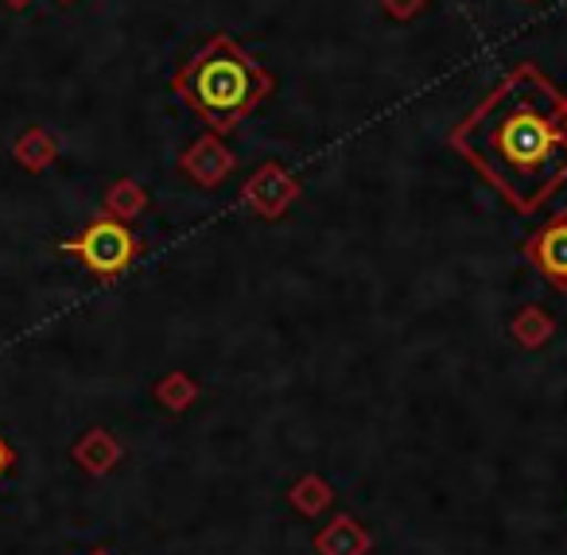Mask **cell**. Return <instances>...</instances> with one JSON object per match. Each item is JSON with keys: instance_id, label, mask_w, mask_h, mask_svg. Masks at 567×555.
Here are the masks:
<instances>
[{"instance_id": "cell-1", "label": "cell", "mask_w": 567, "mask_h": 555, "mask_svg": "<svg viewBox=\"0 0 567 555\" xmlns=\"http://www.w3.org/2000/svg\"><path fill=\"white\" fill-rule=\"evenodd\" d=\"M451 148L533 214L567 183V97L536 63H520L451 129Z\"/></svg>"}, {"instance_id": "cell-2", "label": "cell", "mask_w": 567, "mask_h": 555, "mask_svg": "<svg viewBox=\"0 0 567 555\" xmlns=\"http://www.w3.org/2000/svg\"><path fill=\"white\" fill-rule=\"evenodd\" d=\"M276 79L234 40L218 32L206 40L203 51L179 66L172 90L210 125V133H234L268 94Z\"/></svg>"}, {"instance_id": "cell-3", "label": "cell", "mask_w": 567, "mask_h": 555, "mask_svg": "<svg viewBox=\"0 0 567 555\" xmlns=\"http://www.w3.org/2000/svg\"><path fill=\"white\" fill-rule=\"evenodd\" d=\"M63 253L79 257L94 276H105V280H113V276H121L128 265H133L136 253H141V245H136V237L128 234L125 222L97 218V222H90V226L82 229V237H74V241H63Z\"/></svg>"}, {"instance_id": "cell-4", "label": "cell", "mask_w": 567, "mask_h": 555, "mask_svg": "<svg viewBox=\"0 0 567 555\" xmlns=\"http://www.w3.org/2000/svg\"><path fill=\"white\" fill-rule=\"evenodd\" d=\"M241 198L257 218L276 222L296 198H300V179L284 172L280 164H260L257 172L249 175V183H245Z\"/></svg>"}, {"instance_id": "cell-5", "label": "cell", "mask_w": 567, "mask_h": 555, "mask_svg": "<svg viewBox=\"0 0 567 555\" xmlns=\"http://www.w3.org/2000/svg\"><path fill=\"white\" fill-rule=\"evenodd\" d=\"M525 260L551 284L556 291H567V210L548 218L525 241Z\"/></svg>"}, {"instance_id": "cell-6", "label": "cell", "mask_w": 567, "mask_h": 555, "mask_svg": "<svg viewBox=\"0 0 567 555\" xmlns=\"http://www.w3.org/2000/svg\"><path fill=\"white\" fill-rule=\"evenodd\" d=\"M179 167L198 183V187H218L234 172V152L221 144L218 133H206L179 156Z\"/></svg>"}, {"instance_id": "cell-7", "label": "cell", "mask_w": 567, "mask_h": 555, "mask_svg": "<svg viewBox=\"0 0 567 555\" xmlns=\"http://www.w3.org/2000/svg\"><path fill=\"white\" fill-rule=\"evenodd\" d=\"M144 206H148V195H144V187H141V183H133V179L113 183L110 198H105V210H110V218H117V222L136 218Z\"/></svg>"}, {"instance_id": "cell-8", "label": "cell", "mask_w": 567, "mask_h": 555, "mask_svg": "<svg viewBox=\"0 0 567 555\" xmlns=\"http://www.w3.org/2000/svg\"><path fill=\"white\" fill-rule=\"evenodd\" d=\"M513 330H517V338H520V342H525V346H540L544 338H548L551 322L544 319V315L536 311V307H528V311L520 315V319H517V327H513Z\"/></svg>"}, {"instance_id": "cell-9", "label": "cell", "mask_w": 567, "mask_h": 555, "mask_svg": "<svg viewBox=\"0 0 567 555\" xmlns=\"http://www.w3.org/2000/svg\"><path fill=\"white\" fill-rule=\"evenodd\" d=\"M20 152H24V164L43 167V164H48V160H51V152H55V144H51L43 133H32L24 144H20Z\"/></svg>"}, {"instance_id": "cell-10", "label": "cell", "mask_w": 567, "mask_h": 555, "mask_svg": "<svg viewBox=\"0 0 567 555\" xmlns=\"http://www.w3.org/2000/svg\"><path fill=\"white\" fill-rule=\"evenodd\" d=\"M381 9H385L393 20H412L427 9V0H381Z\"/></svg>"}, {"instance_id": "cell-11", "label": "cell", "mask_w": 567, "mask_h": 555, "mask_svg": "<svg viewBox=\"0 0 567 555\" xmlns=\"http://www.w3.org/2000/svg\"><path fill=\"white\" fill-rule=\"evenodd\" d=\"M159 397H164V400H172V408H183V400L190 397V384L183 381V377H175L172 384H164V389H159Z\"/></svg>"}, {"instance_id": "cell-12", "label": "cell", "mask_w": 567, "mask_h": 555, "mask_svg": "<svg viewBox=\"0 0 567 555\" xmlns=\"http://www.w3.org/2000/svg\"><path fill=\"white\" fill-rule=\"evenodd\" d=\"M12 462H17V454H12V446L4 443V439H0V477L9 474V470H12Z\"/></svg>"}, {"instance_id": "cell-13", "label": "cell", "mask_w": 567, "mask_h": 555, "mask_svg": "<svg viewBox=\"0 0 567 555\" xmlns=\"http://www.w3.org/2000/svg\"><path fill=\"white\" fill-rule=\"evenodd\" d=\"M94 555H105V552H94Z\"/></svg>"}, {"instance_id": "cell-14", "label": "cell", "mask_w": 567, "mask_h": 555, "mask_svg": "<svg viewBox=\"0 0 567 555\" xmlns=\"http://www.w3.org/2000/svg\"><path fill=\"white\" fill-rule=\"evenodd\" d=\"M564 97H567V94H564Z\"/></svg>"}]
</instances>
